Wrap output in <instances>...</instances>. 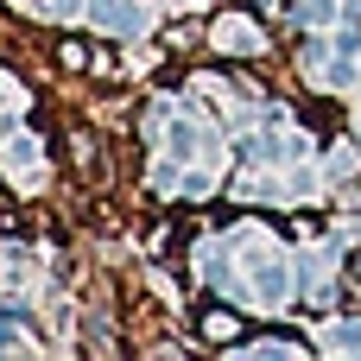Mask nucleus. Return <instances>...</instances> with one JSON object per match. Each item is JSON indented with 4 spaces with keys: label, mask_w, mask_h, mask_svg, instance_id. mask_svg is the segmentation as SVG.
Segmentation results:
<instances>
[{
    "label": "nucleus",
    "mask_w": 361,
    "mask_h": 361,
    "mask_svg": "<svg viewBox=\"0 0 361 361\" xmlns=\"http://www.w3.org/2000/svg\"><path fill=\"white\" fill-rule=\"evenodd\" d=\"M203 330H209V336H216V343H222V336H235V330H241V324H235V317H209V324H203Z\"/></svg>",
    "instance_id": "nucleus-1"
}]
</instances>
